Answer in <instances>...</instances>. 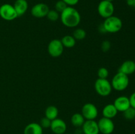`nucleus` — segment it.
<instances>
[{"mask_svg":"<svg viewBox=\"0 0 135 134\" xmlns=\"http://www.w3.org/2000/svg\"><path fill=\"white\" fill-rule=\"evenodd\" d=\"M60 19L63 24L66 27L75 28L80 24L81 17L75 8L68 6L61 13Z\"/></svg>","mask_w":135,"mask_h":134,"instance_id":"nucleus-1","label":"nucleus"},{"mask_svg":"<svg viewBox=\"0 0 135 134\" xmlns=\"http://www.w3.org/2000/svg\"><path fill=\"white\" fill-rule=\"evenodd\" d=\"M102 25L105 32L114 34L121 30L123 27V22L120 18L112 15L105 18Z\"/></svg>","mask_w":135,"mask_h":134,"instance_id":"nucleus-2","label":"nucleus"},{"mask_svg":"<svg viewBox=\"0 0 135 134\" xmlns=\"http://www.w3.org/2000/svg\"><path fill=\"white\" fill-rule=\"evenodd\" d=\"M111 84L113 89L117 91H122L128 87L129 78L127 75L118 72L112 78Z\"/></svg>","mask_w":135,"mask_h":134,"instance_id":"nucleus-3","label":"nucleus"},{"mask_svg":"<svg viewBox=\"0 0 135 134\" xmlns=\"http://www.w3.org/2000/svg\"><path fill=\"white\" fill-rule=\"evenodd\" d=\"M94 88L96 93L102 97H107L111 94L112 86L111 82L107 79L98 78L95 81Z\"/></svg>","mask_w":135,"mask_h":134,"instance_id":"nucleus-4","label":"nucleus"},{"mask_svg":"<svg viewBox=\"0 0 135 134\" xmlns=\"http://www.w3.org/2000/svg\"><path fill=\"white\" fill-rule=\"evenodd\" d=\"M115 7L113 3L106 0H102L100 2L98 6V12L100 17L107 18L113 15Z\"/></svg>","mask_w":135,"mask_h":134,"instance_id":"nucleus-5","label":"nucleus"},{"mask_svg":"<svg viewBox=\"0 0 135 134\" xmlns=\"http://www.w3.org/2000/svg\"><path fill=\"white\" fill-rule=\"evenodd\" d=\"M0 17L7 21H11L18 17L13 5L5 3L0 7Z\"/></svg>","mask_w":135,"mask_h":134,"instance_id":"nucleus-6","label":"nucleus"},{"mask_svg":"<svg viewBox=\"0 0 135 134\" xmlns=\"http://www.w3.org/2000/svg\"><path fill=\"white\" fill-rule=\"evenodd\" d=\"M64 47L60 39H54L50 41L47 46V51L51 56L57 58L63 54Z\"/></svg>","mask_w":135,"mask_h":134,"instance_id":"nucleus-7","label":"nucleus"},{"mask_svg":"<svg viewBox=\"0 0 135 134\" xmlns=\"http://www.w3.org/2000/svg\"><path fill=\"white\" fill-rule=\"evenodd\" d=\"M81 114L86 120H92L98 117V110L94 104L88 102L83 105L81 110Z\"/></svg>","mask_w":135,"mask_h":134,"instance_id":"nucleus-8","label":"nucleus"},{"mask_svg":"<svg viewBox=\"0 0 135 134\" xmlns=\"http://www.w3.org/2000/svg\"><path fill=\"white\" fill-rule=\"evenodd\" d=\"M99 131L102 134H112L115 130V124L112 119L102 117L98 122Z\"/></svg>","mask_w":135,"mask_h":134,"instance_id":"nucleus-9","label":"nucleus"},{"mask_svg":"<svg viewBox=\"0 0 135 134\" xmlns=\"http://www.w3.org/2000/svg\"><path fill=\"white\" fill-rule=\"evenodd\" d=\"M50 9L46 4L44 3H39L32 7L31 14L36 18H44L46 17Z\"/></svg>","mask_w":135,"mask_h":134,"instance_id":"nucleus-10","label":"nucleus"},{"mask_svg":"<svg viewBox=\"0 0 135 134\" xmlns=\"http://www.w3.org/2000/svg\"><path fill=\"white\" fill-rule=\"evenodd\" d=\"M50 129L55 134H65L67 130V124L63 120L57 118L51 121Z\"/></svg>","mask_w":135,"mask_h":134,"instance_id":"nucleus-11","label":"nucleus"},{"mask_svg":"<svg viewBox=\"0 0 135 134\" xmlns=\"http://www.w3.org/2000/svg\"><path fill=\"white\" fill-rule=\"evenodd\" d=\"M82 131L84 134H99L98 125V122L94 120H85L82 126Z\"/></svg>","mask_w":135,"mask_h":134,"instance_id":"nucleus-12","label":"nucleus"},{"mask_svg":"<svg viewBox=\"0 0 135 134\" xmlns=\"http://www.w3.org/2000/svg\"><path fill=\"white\" fill-rule=\"evenodd\" d=\"M113 105L118 112H123L131 106L129 97L126 96H119L114 101Z\"/></svg>","mask_w":135,"mask_h":134,"instance_id":"nucleus-13","label":"nucleus"},{"mask_svg":"<svg viewBox=\"0 0 135 134\" xmlns=\"http://www.w3.org/2000/svg\"><path fill=\"white\" fill-rule=\"evenodd\" d=\"M119 72L127 76L133 74L135 72V62L131 60L123 62L119 68Z\"/></svg>","mask_w":135,"mask_h":134,"instance_id":"nucleus-14","label":"nucleus"},{"mask_svg":"<svg viewBox=\"0 0 135 134\" xmlns=\"http://www.w3.org/2000/svg\"><path fill=\"white\" fill-rule=\"evenodd\" d=\"M16 11L17 15L18 17L22 16L28 10V4L26 0H16L13 5Z\"/></svg>","mask_w":135,"mask_h":134,"instance_id":"nucleus-15","label":"nucleus"},{"mask_svg":"<svg viewBox=\"0 0 135 134\" xmlns=\"http://www.w3.org/2000/svg\"><path fill=\"white\" fill-rule=\"evenodd\" d=\"M24 134H43V128L40 123H30L25 127Z\"/></svg>","mask_w":135,"mask_h":134,"instance_id":"nucleus-16","label":"nucleus"},{"mask_svg":"<svg viewBox=\"0 0 135 134\" xmlns=\"http://www.w3.org/2000/svg\"><path fill=\"white\" fill-rule=\"evenodd\" d=\"M117 113H118V111L113 104H108L105 105L102 109L103 117L109 118V119L115 118L117 116Z\"/></svg>","mask_w":135,"mask_h":134,"instance_id":"nucleus-17","label":"nucleus"},{"mask_svg":"<svg viewBox=\"0 0 135 134\" xmlns=\"http://www.w3.org/2000/svg\"><path fill=\"white\" fill-rule=\"evenodd\" d=\"M58 114H59L58 109L56 106L53 105L47 106L45 110V116L51 121L57 118Z\"/></svg>","mask_w":135,"mask_h":134,"instance_id":"nucleus-18","label":"nucleus"},{"mask_svg":"<svg viewBox=\"0 0 135 134\" xmlns=\"http://www.w3.org/2000/svg\"><path fill=\"white\" fill-rule=\"evenodd\" d=\"M85 122V119L81 113H75L71 116V122L75 127H81Z\"/></svg>","mask_w":135,"mask_h":134,"instance_id":"nucleus-19","label":"nucleus"},{"mask_svg":"<svg viewBox=\"0 0 135 134\" xmlns=\"http://www.w3.org/2000/svg\"><path fill=\"white\" fill-rule=\"evenodd\" d=\"M63 47L66 48H72L76 44V39L71 35H66L61 39Z\"/></svg>","mask_w":135,"mask_h":134,"instance_id":"nucleus-20","label":"nucleus"},{"mask_svg":"<svg viewBox=\"0 0 135 134\" xmlns=\"http://www.w3.org/2000/svg\"><path fill=\"white\" fill-rule=\"evenodd\" d=\"M73 36L76 40H83L86 36V32L83 28H76L74 30Z\"/></svg>","mask_w":135,"mask_h":134,"instance_id":"nucleus-21","label":"nucleus"},{"mask_svg":"<svg viewBox=\"0 0 135 134\" xmlns=\"http://www.w3.org/2000/svg\"><path fill=\"white\" fill-rule=\"evenodd\" d=\"M123 116L127 120H132L135 118V109L134 108L130 107L127 109L125 112H123Z\"/></svg>","mask_w":135,"mask_h":134,"instance_id":"nucleus-22","label":"nucleus"},{"mask_svg":"<svg viewBox=\"0 0 135 134\" xmlns=\"http://www.w3.org/2000/svg\"><path fill=\"white\" fill-rule=\"evenodd\" d=\"M46 17L50 21L55 22V21H57L60 18V14H59V13H58L57 11L50 10Z\"/></svg>","mask_w":135,"mask_h":134,"instance_id":"nucleus-23","label":"nucleus"},{"mask_svg":"<svg viewBox=\"0 0 135 134\" xmlns=\"http://www.w3.org/2000/svg\"><path fill=\"white\" fill-rule=\"evenodd\" d=\"M67 5L62 0H59L57 1L55 5V10L57 11L58 13H61L63 12L66 8L67 7Z\"/></svg>","mask_w":135,"mask_h":134,"instance_id":"nucleus-24","label":"nucleus"},{"mask_svg":"<svg viewBox=\"0 0 135 134\" xmlns=\"http://www.w3.org/2000/svg\"><path fill=\"white\" fill-rule=\"evenodd\" d=\"M109 76V71L105 67H102L98 70V76L100 79H107Z\"/></svg>","mask_w":135,"mask_h":134,"instance_id":"nucleus-25","label":"nucleus"},{"mask_svg":"<svg viewBox=\"0 0 135 134\" xmlns=\"http://www.w3.org/2000/svg\"><path fill=\"white\" fill-rule=\"evenodd\" d=\"M51 120H50V119H48L47 118H46V116L42 118L40 120V125L41 126V127L42 128H50V126H51Z\"/></svg>","mask_w":135,"mask_h":134,"instance_id":"nucleus-26","label":"nucleus"},{"mask_svg":"<svg viewBox=\"0 0 135 134\" xmlns=\"http://www.w3.org/2000/svg\"><path fill=\"white\" fill-rule=\"evenodd\" d=\"M111 48V43L108 40H105L102 43L101 49L103 52H108Z\"/></svg>","mask_w":135,"mask_h":134,"instance_id":"nucleus-27","label":"nucleus"},{"mask_svg":"<svg viewBox=\"0 0 135 134\" xmlns=\"http://www.w3.org/2000/svg\"><path fill=\"white\" fill-rule=\"evenodd\" d=\"M62 1H64V2L67 4V6L73 7L77 4L78 3H79V0H62Z\"/></svg>","mask_w":135,"mask_h":134,"instance_id":"nucleus-28","label":"nucleus"},{"mask_svg":"<svg viewBox=\"0 0 135 134\" xmlns=\"http://www.w3.org/2000/svg\"><path fill=\"white\" fill-rule=\"evenodd\" d=\"M129 98V101H130V105L133 108H134L135 109V92L132 93L130 97Z\"/></svg>","mask_w":135,"mask_h":134,"instance_id":"nucleus-29","label":"nucleus"},{"mask_svg":"<svg viewBox=\"0 0 135 134\" xmlns=\"http://www.w3.org/2000/svg\"><path fill=\"white\" fill-rule=\"evenodd\" d=\"M128 5L132 7H135V0H129L127 1Z\"/></svg>","mask_w":135,"mask_h":134,"instance_id":"nucleus-30","label":"nucleus"},{"mask_svg":"<svg viewBox=\"0 0 135 134\" xmlns=\"http://www.w3.org/2000/svg\"><path fill=\"white\" fill-rule=\"evenodd\" d=\"M106 1H110V2H113L114 0H106Z\"/></svg>","mask_w":135,"mask_h":134,"instance_id":"nucleus-31","label":"nucleus"},{"mask_svg":"<svg viewBox=\"0 0 135 134\" xmlns=\"http://www.w3.org/2000/svg\"><path fill=\"white\" fill-rule=\"evenodd\" d=\"M65 134H73V133H65Z\"/></svg>","mask_w":135,"mask_h":134,"instance_id":"nucleus-32","label":"nucleus"},{"mask_svg":"<svg viewBox=\"0 0 135 134\" xmlns=\"http://www.w3.org/2000/svg\"><path fill=\"white\" fill-rule=\"evenodd\" d=\"M125 1H129V0H125Z\"/></svg>","mask_w":135,"mask_h":134,"instance_id":"nucleus-33","label":"nucleus"}]
</instances>
